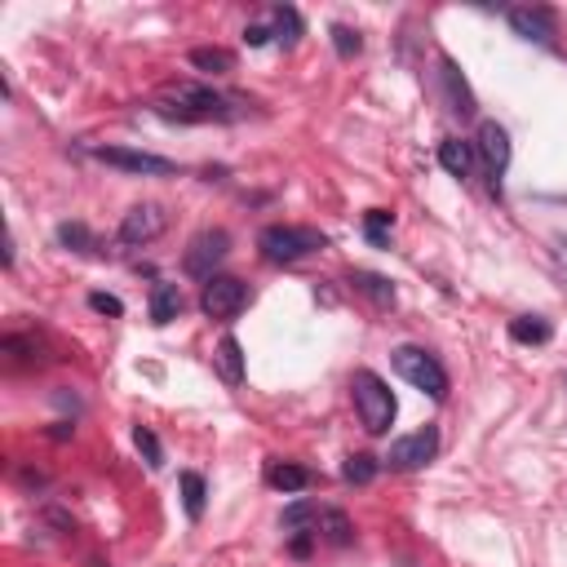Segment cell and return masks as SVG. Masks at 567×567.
<instances>
[{
	"label": "cell",
	"instance_id": "6da1fadb",
	"mask_svg": "<svg viewBox=\"0 0 567 567\" xmlns=\"http://www.w3.org/2000/svg\"><path fill=\"white\" fill-rule=\"evenodd\" d=\"M244 106H252V102L230 97V93H221V89H213V84H195V80H173V84H164V93H159V102H155V111H159L164 120H177V124H213V120L226 124V120H239Z\"/></svg>",
	"mask_w": 567,
	"mask_h": 567
},
{
	"label": "cell",
	"instance_id": "7a4b0ae2",
	"mask_svg": "<svg viewBox=\"0 0 567 567\" xmlns=\"http://www.w3.org/2000/svg\"><path fill=\"white\" fill-rule=\"evenodd\" d=\"M257 248H261V257L266 261H275V266H292V261H301V257H310V252H323L328 248V235L323 230H315V226H266L261 235H257Z\"/></svg>",
	"mask_w": 567,
	"mask_h": 567
},
{
	"label": "cell",
	"instance_id": "3957f363",
	"mask_svg": "<svg viewBox=\"0 0 567 567\" xmlns=\"http://www.w3.org/2000/svg\"><path fill=\"white\" fill-rule=\"evenodd\" d=\"M350 394H354V412H359V421H363V430H368V434H385V430L394 425L399 403H394L390 385H385L372 368H359V372H354Z\"/></svg>",
	"mask_w": 567,
	"mask_h": 567
},
{
	"label": "cell",
	"instance_id": "277c9868",
	"mask_svg": "<svg viewBox=\"0 0 567 567\" xmlns=\"http://www.w3.org/2000/svg\"><path fill=\"white\" fill-rule=\"evenodd\" d=\"M390 359H394V372H399L408 385H416V390L430 394V399H447V372H443V363H439L430 350H421V346H399Z\"/></svg>",
	"mask_w": 567,
	"mask_h": 567
},
{
	"label": "cell",
	"instance_id": "5b68a950",
	"mask_svg": "<svg viewBox=\"0 0 567 567\" xmlns=\"http://www.w3.org/2000/svg\"><path fill=\"white\" fill-rule=\"evenodd\" d=\"M226 248H230V235H226L221 226L199 230V235L186 244V252H182V270H186L190 279H204V284H208V279L217 275V266H221Z\"/></svg>",
	"mask_w": 567,
	"mask_h": 567
},
{
	"label": "cell",
	"instance_id": "8992f818",
	"mask_svg": "<svg viewBox=\"0 0 567 567\" xmlns=\"http://www.w3.org/2000/svg\"><path fill=\"white\" fill-rule=\"evenodd\" d=\"M248 284L244 279H235V275H213L208 284H204V292H199V306H204V315L208 319H235L244 306H248Z\"/></svg>",
	"mask_w": 567,
	"mask_h": 567
},
{
	"label": "cell",
	"instance_id": "52a82bcc",
	"mask_svg": "<svg viewBox=\"0 0 567 567\" xmlns=\"http://www.w3.org/2000/svg\"><path fill=\"white\" fill-rule=\"evenodd\" d=\"M89 155H93V159H102V164H111V168L142 173V177H168V173H177V164H173V159L151 155V151H128V146H89Z\"/></svg>",
	"mask_w": 567,
	"mask_h": 567
},
{
	"label": "cell",
	"instance_id": "ba28073f",
	"mask_svg": "<svg viewBox=\"0 0 567 567\" xmlns=\"http://www.w3.org/2000/svg\"><path fill=\"white\" fill-rule=\"evenodd\" d=\"M474 155L483 159V173L492 177V190H501V177H505V168H509V133H505L496 120H483V124H478Z\"/></svg>",
	"mask_w": 567,
	"mask_h": 567
},
{
	"label": "cell",
	"instance_id": "9c48e42d",
	"mask_svg": "<svg viewBox=\"0 0 567 567\" xmlns=\"http://www.w3.org/2000/svg\"><path fill=\"white\" fill-rule=\"evenodd\" d=\"M164 226H168V213H164L159 204H133V208L124 213V221H120L115 239H120L124 248H142V244L159 239V235H164Z\"/></svg>",
	"mask_w": 567,
	"mask_h": 567
},
{
	"label": "cell",
	"instance_id": "30bf717a",
	"mask_svg": "<svg viewBox=\"0 0 567 567\" xmlns=\"http://www.w3.org/2000/svg\"><path fill=\"white\" fill-rule=\"evenodd\" d=\"M434 456H439V430H434V425H421V430L394 439L385 461H390L394 470H421V465H430Z\"/></svg>",
	"mask_w": 567,
	"mask_h": 567
},
{
	"label": "cell",
	"instance_id": "8fae6325",
	"mask_svg": "<svg viewBox=\"0 0 567 567\" xmlns=\"http://www.w3.org/2000/svg\"><path fill=\"white\" fill-rule=\"evenodd\" d=\"M439 89H443V102H447V111L452 115H461V120H470L474 115V93H470V84H465V75H461V66L443 53L439 58Z\"/></svg>",
	"mask_w": 567,
	"mask_h": 567
},
{
	"label": "cell",
	"instance_id": "7c38bea8",
	"mask_svg": "<svg viewBox=\"0 0 567 567\" xmlns=\"http://www.w3.org/2000/svg\"><path fill=\"white\" fill-rule=\"evenodd\" d=\"M514 35L523 40H536V44H554V13L545 4H518V9H505Z\"/></svg>",
	"mask_w": 567,
	"mask_h": 567
},
{
	"label": "cell",
	"instance_id": "4fadbf2b",
	"mask_svg": "<svg viewBox=\"0 0 567 567\" xmlns=\"http://www.w3.org/2000/svg\"><path fill=\"white\" fill-rule=\"evenodd\" d=\"M439 164L452 173V177H470L474 173V142H461V137H443L439 142Z\"/></svg>",
	"mask_w": 567,
	"mask_h": 567
},
{
	"label": "cell",
	"instance_id": "5bb4252c",
	"mask_svg": "<svg viewBox=\"0 0 567 567\" xmlns=\"http://www.w3.org/2000/svg\"><path fill=\"white\" fill-rule=\"evenodd\" d=\"M315 536L323 540V545H332V549H346L350 540H354V523L341 514V509H319V527H315Z\"/></svg>",
	"mask_w": 567,
	"mask_h": 567
},
{
	"label": "cell",
	"instance_id": "9a60e30c",
	"mask_svg": "<svg viewBox=\"0 0 567 567\" xmlns=\"http://www.w3.org/2000/svg\"><path fill=\"white\" fill-rule=\"evenodd\" d=\"M0 354H4L13 368H31V363H40V337L4 332V337H0Z\"/></svg>",
	"mask_w": 567,
	"mask_h": 567
},
{
	"label": "cell",
	"instance_id": "2e32d148",
	"mask_svg": "<svg viewBox=\"0 0 567 567\" xmlns=\"http://www.w3.org/2000/svg\"><path fill=\"white\" fill-rule=\"evenodd\" d=\"M186 58H190V66L204 71V75H226V71H235V53H230V49H217V44H199V49H190Z\"/></svg>",
	"mask_w": 567,
	"mask_h": 567
},
{
	"label": "cell",
	"instance_id": "e0dca14e",
	"mask_svg": "<svg viewBox=\"0 0 567 567\" xmlns=\"http://www.w3.org/2000/svg\"><path fill=\"white\" fill-rule=\"evenodd\" d=\"M213 363H217V372H221L226 385H239V381H244V350H239L235 337H221V341H217Z\"/></svg>",
	"mask_w": 567,
	"mask_h": 567
},
{
	"label": "cell",
	"instance_id": "ac0fdd59",
	"mask_svg": "<svg viewBox=\"0 0 567 567\" xmlns=\"http://www.w3.org/2000/svg\"><path fill=\"white\" fill-rule=\"evenodd\" d=\"M266 483H270L275 492H301V487H310V470L288 465V461H270V465H266Z\"/></svg>",
	"mask_w": 567,
	"mask_h": 567
},
{
	"label": "cell",
	"instance_id": "d6986e66",
	"mask_svg": "<svg viewBox=\"0 0 567 567\" xmlns=\"http://www.w3.org/2000/svg\"><path fill=\"white\" fill-rule=\"evenodd\" d=\"M182 315V292H177V284H155L151 288V319L155 323H168V319H177Z\"/></svg>",
	"mask_w": 567,
	"mask_h": 567
},
{
	"label": "cell",
	"instance_id": "ffe728a7",
	"mask_svg": "<svg viewBox=\"0 0 567 567\" xmlns=\"http://www.w3.org/2000/svg\"><path fill=\"white\" fill-rule=\"evenodd\" d=\"M350 284H354L363 297H372L377 306H394V284H390L385 275H372V270H354V275H350Z\"/></svg>",
	"mask_w": 567,
	"mask_h": 567
},
{
	"label": "cell",
	"instance_id": "44dd1931",
	"mask_svg": "<svg viewBox=\"0 0 567 567\" xmlns=\"http://www.w3.org/2000/svg\"><path fill=\"white\" fill-rule=\"evenodd\" d=\"M509 337H514V341H523V346H545V341L554 337V328H549L540 315H523V319H514V323H509Z\"/></svg>",
	"mask_w": 567,
	"mask_h": 567
},
{
	"label": "cell",
	"instance_id": "7402d4cb",
	"mask_svg": "<svg viewBox=\"0 0 567 567\" xmlns=\"http://www.w3.org/2000/svg\"><path fill=\"white\" fill-rule=\"evenodd\" d=\"M270 35H279V44H292L301 35V13L292 4H275L270 9Z\"/></svg>",
	"mask_w": 567,
	"mask_h": 567
},
{
	"label": "cell",
	"instance_id": "603a6c76",
	"mask_svg": "<svg viewBox=\"0 0 567 567\" xmlns=\"http://www.w3.org/2000/svg\"><path fill=\"white\" fill-rule=\"evenodd\" d=\"M292 536L297 532H306V527H319V505H310V501H292L288 509H284V518H279Z\"/></svg>",
	"mask_w": 567,
	"mask_h": 567
},
{
	"label": "cell",
	"instance_id": "cb8c5ba5",
	"mask_svg": "<svg viewBox=\"0 0 567 567\" xmlns=\"http://www.w3.org/2000/svg\"><path fill=\"white\" fill-rule=\"evenodd\" d=\"M58 239H62L66 248H75V252H93V248H97V239H93V230H89L84 221H62V226H58Z\"/></svg>",
	"mask_w": 567,
	"mask_h": 567
},
{
	"label": "cell",
	"instance_id": "d4e9b609",
	"mask_svg": "<svg viewBox=\"0 0 567 567\" xmlns=\"http://www.w3.org/2000/svg\"><path fill=\"white\" fill-rule=\"evenodd\" d=\"M177 483H182V505H186V514L199 518V514H204V478H199L195 470H186Z\"/></svg>",
	"mask_w": 567,
	"mask_h": 567
},
{
	"label": "cell",
	"instance_id": "484cf974",
	"mask_svg": "<svg viewBox=\"0 0 567 567\" xmlns=\"http://www.w3.org/2000/svg\"><path fill=\"white\" fill-rule=\"evenodd\" d=\"M332 49H337V58H354L363 49V35L346 22H332Z\"/></svg>",
	"mask_w": 567,
	"mask_h": 567
},
{
	"label": "cell",
	"instance_id": "4316f807",
	"mask_svg": "<svg viewBox=\"0 0 567 567\" xmlns=\"http://www.w3.org/2000/svg\"><path fill=\"white\" fill-rule=\"evenodd\" d=\"M133 443H137V452L146 456V465H151V470H159V465H164V447H159V439H155L146 425H137V430H133Z\"/></svg>",
	"mask_w": 567,
	"mask_h": 567
},
{
	"label": "cell",
	"instance_id": "83f0119b",
	"mask_svg": "<svg viewBox=\"0 0 567 567\" xmlns=\"http://www.w3.org/2000/svg\"><path fill=\"white\" fill-rule=\"evenodd\" d=\"M372 474H377V461H372V456H363V452H359V456H350V461L341 465V478H346V483H372Z\"/></svg>",
	"mask_w": 567,
	"mask_h": 567
},
{
	"label": "cell",
	"instance_id": "f1b7e54d",
	"mask_svg": "<svg viewBox=\"0 0 567 567\" xmlns=\"http://www.w3.org/2000/svg\"><path fill=\"white\" fill-rule=\"evenodd\" d=\"M390 221H394L390 213H381V208H372V213L363 217V230H368V239H372V244H381V239H385V230H390Z\"/></svg>",
	"mask_w": 567,
	"mask_h": 567
},
{
	"label": "cell",
	"instance_id": "f546056e",
	"mask_svg": "<svg viewBox=\"0 0 567 567\" xmlns=\"http://www.w3.org/2000/svg\"><path fill=\"white\" fill-rule=\"evenodd\" d=\"M89 306H93L97 315H124L120 297H111V292H89Z\"/></svg>",
	"mask_w": 567,
	"mask_h": 567
},
{
	"label": "cell",
	"instance_id": "4dcf8cb0",
	"mask_svg": "<svg viewBox=\"0 0 567 567\" xmlns=\"http://www.w3.org/2000/svg\"><path fill=\"white\" fill-rule=\"evenodd\" d=\"M244 40L257 49V44H266V40H270V27H266V22H252V27L244 31Z\"/></svg>",
	"mask_w": 567,
	"mask_h": 567
}]
</instances>
